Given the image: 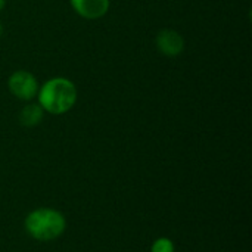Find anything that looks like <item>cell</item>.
<instances>
[{
    "instance_id": "obj_1",
    "label": "cell",
    "mask_w": 252,
    "mask_h": 252,
    "mask_svg": "<svg viewBox=\"0 0 252 252\" xmlns=\"http://www.w3.org/2000/svg\"><path fill=\"white\" fill-rule=\"evenodd\" d=\"M78 99V90L72 80L66 77H53L46 80L37 93V103L44 112L62 115L69 112Z\"/></svg>"
},
{
    "instance_id": "obj_2",
    "label": "cell",
    "mask_w": 252,
    "mask_h": 252,
    "mask_svg": "<svg viewBox=\"0 0 252 252\" xmlns=\"http://www.w3.org/2000/svg\"><path fill=\"white\" fill-rule=\"evenodd\" d=\"M24 229L38 242H50L63 235L66 230V219L55 208L40 207L28 213L24 220Z\"/></svg>"
},
{
    "instance_id": "obj_3",
    "label": "cell",
    "mask_w": 252,
    "mask_h": 252,
    "mask_svg": "<svg viewBox=\"0 0 252 252\" xmlns=\"http://www.w3.org/2000/svg\"><path fill=\"white\" fill-rule=\"evenodd\" d=\"M38 81L35 75L27 69H18L13 71L7 78V89L10 94L19 100L30 102L37 97L38 93Z\"/></svg>"
},
{
    "instance_id": "obj_4",
    "label": "cell",
    "mask_w": 252,
    "mask_h": 252,
    "mask_svg": "<svg viewBox=\"0 0 252 252\" xmlns=\"http://www.w3.org/2000/svg\"><path fill=\"white\" fill-rule=\"evenodd\" d=\"M155 46L164 56L176 58L185 50V38L173 28H162L155 37Z\"/></svg>"
},
{
    "instance_id": "obj_5",
    "label": "cell",
    "mask_w": 252,
    "mask_h": 252,
    "mask_svg": "<svg viewBox=\"0 0 252 252\" xmlns=\"http://www.w3.org/2000/svg\"><path fill=\"white\" fill-rule=\"evenodd\" d=\"M72 10L84 19L103 18L109 7L111 0H69Z\"/></svg>"
},
{
    "instance_id": "obj_6",
    "label": "cell",
    "mask_w": 252,
    "mask_h": 252,
    "mask_svg": "<svg viewBox=\"0 0 252 252\" xmlns=\"http://www.w3.org/2000/svg\"><path fill=\"white\" fill-rule=\"evenodd\" d=\"M44 117V111L38 103H27L25 106H22V109L19 111L18 115V121L22 127L31 128L38 126L43 121Z\"/></svg>"
},
{
    "instance_id": "obj_7",
    "label": "cell",
    "mask_w": 252,
    "mask_h": 252,
    "mask_svg": "<svg viewBox=\"0 0 252 252\" xmlns=\"http://www.w3.org/2000/svg\"><path fill=\"white\" fill-rule=\"evenodd\" d=\"M151 252H176V247L174 242L170 238H158L154 241L152 247H151Z\"/></svg>"
},
{
    "instance_id": "obj_8",
    "label": "cell",
    "mask_w": 252,
    "mask_h": 252,
    "mask_svg": "<svg viewBox=\"0 0 252 252\" xmlns=\"http://www.w3.org/2000/svg\"><path fill=\"white\" fill-rule=\"evenodd\" d=\"M6 7V0H0V12Z\"/></svg>"
},
{
    "instance_id": "obj_9",
    "label": "cell",
    "mask_w": 252,
    "mask_h": 252,
    "mask_svg": "<svg viewBox=\"0 0 252 252\" xmlns=\"http://www.w3.org/2000/svg\"><path fill=\"white\" fill-rule=\"evenodd\" d=\"M3 31H4V28H3V24H1V21H0V38H1V35H3Z\"/></svg>"
}]
</instances>
